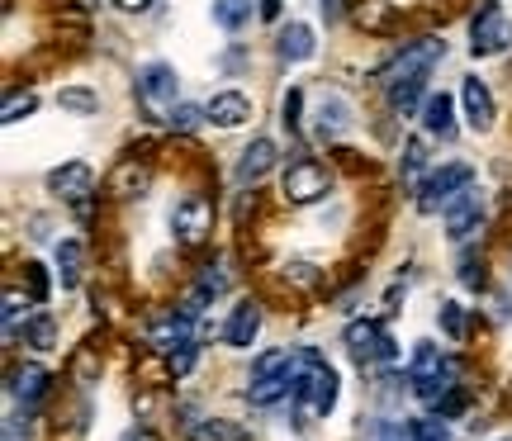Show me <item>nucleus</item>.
<instances>
[{"label": "nucleus", "instance_id": "23", "mask_svg": "<svg viewBox=\"0 0 512 441\" xmlns=\"http://www.w3.org/2000/svg\"><path fill=\"white\" fill-rule=\"evenodd\" d=\"M356 24L380 34V29H389V24H394V5H384V0H366V5L356 10Z\"/></svg>", "mask_w": 512, "mask_h": 441}, {"label": "nucleus", "instance_id": "29", "mask_svg": "<svg viewBox=\"0 0 512 441\" xmlns=\"http://www.w3.org/2000/svg\"><path fill=\"white\" fill-rule=\"evenodd\" d=\"M422 166H427V147H422L418 138H413V143L403 147V181H418Z\"/></svg>", "mask_w": 512, "mask_h": 441}, {"label": "nucleus", "instance_id": "30", "mask_svg": "<svg viewBox=\"0 0 512 441\" xmlns=\"http://www.w3.org/2000/svg\"><path fill=\"white\" fill-rule=\"evenodd\" d=\"M223 290H228V276H223L219 266H204V276H200V299H219Z\"/></svg>", "mask_w": 512, "mask_h": 441}, {"label": "nucleus", "instance_id": "18", "mask_svg": "<svg viewBox=\"0 0 512 441\" xmlns=\"http://www.w3.org/2000/svg\"><path fill=\"white\" fill-rule=\"evenodd\" d=\"M313 48H318V43H313L309 24H290V29L280 34V57H285V62H309Z\"/></svg>", "mask_w": 512, "mask_h": 441}, {"label": "nucleus", "instance_id": "10", "mask_svg": "<svg viewBox=\"0 0 512 441\" xmlns=\"http://www.w3.org/2000/svg\"><path fill=\"white\" fill-rule=\"evenodd\" d=\"M91 185H95V171L86 162H67V166H57L53 176H48V190L62 195V200H76V204L91 195Z\"/></svg>", "mask_w": 512, "mask_h": 441}, {"label": "nucleus", "instance_id": "27", "mask_svg": "<svg viewBox=\"0 0 512 441\" xmlns=\"http://www.w3.org/2000/svg\"><path fill=\"white\" fill-rule=\"evenodd\" d=\"M57 105H62V110H72V114H95V110H100V95H91V91H76V86H67V91L57 95Z\"/></svg>", "mask_w": 512, "mask_h": 441}, {"label": "nucleus", "instance_id": "5", "mask_svg": "<svg viewBox=\"0 0 512 441\" xmlns=\"http://www.w3.org/2000/svg\"><path fill=\"white\" fill-rule=\"evenodd\" d=\"M328 195V171L318 162H309V157H299V162H290V171H285V200L290 204H313Z\"/></svg>", "mask_w": 512, "mask_h": 441}, {"label": "nucleus", "instance_id": "13", "mask_svg": "<svg viewBox=\"0 0 512 441\" xmlns=\"http://www.w3.org/2000/svg\"><path fill=\"white\" fill-rule=\"evenodd\" d=\"M275 166V143L271 138H252V147L242 152V162H238V181L242 185H256L266 171Z\"/></svg>", "mask_w": 512, "mask_h": 441}, {"label": "nucleus", "instance_id": "19", "mask_svg": "<svg viewBox=\"0 0 512 441\" xmlns=\"http://www.w3.org/2000/svg\"><path fill=\"white\" fill-rule=\"evenodd\" d=\"M10 389H15V399L19 404H38V394L48 389V370L43 366H24L10 375Z\"/></svg>", "mask_w": 512, "mask_h": 441}, {"label": "nucleus", "instance_id": "35", "mask_svg": "<svg viewBox=\"0 0 512 441\" xmlns=\"http://www.w3.org/2000/svg\"><path fill=\"white\" fill-rule=\"evenodd\" d=\"M460 280H465L470 290H479V285H484V266H479L475 257H465V261H460Z\"/></svg>", "mask_w": 512, "mask_h": 441}, {"label": "nucleus", "instance_id": "20", "mask_svg": "<svg viewBox=\"0 0 512 441\" xmlns=\"http://www.w3.org/2000/svg\"><path fill=\"white\" fill-rule=\"evenodd\" d=\"M214 24L228 29V34H238L252 24V0H214Z\"/></svg>", "mask_w": 512, "mask_h": 441}, {"label": "nucleus", "instance_id": "15", "mask_svg": "<svg viewBox=\"0 0 512 441\" xmlns=\"http://www.w3.org/2000/svg\"><path fill=\"white\" fill-rule=\"evenodd\" d=\"M256 332H261V309H256L252 299H242L238 309H233V323H228V347H252Z\"/></svg>", "mask_w": 512, "mask_h": 441}, {"label": "nucleus", "instance_id": "31", "mask_svg": "<svg viewBox=\"0 0 512 441\" xmlns=\"http://www.w3.org/2000/svg\"><path fill=\"white\" fill-rule=\"evenodd\" d=\"M285 280H294L299 290H313V285H318V271H313L309 261H294V266H285Z\"/></svg>", "mask_w": 512, "mask_h": 441}, {"label": "nucleus", "instance_id": "16", "mask_svg": "<svg viewBox=\"0 0 512 441\" xmlns=\"http://www.w3.org/2000/svg\"><path fill=\"white\" fill-rule=\"evenodd\" d=\"M422 124H427V133H437V138H456V110H451V95H427V105H422Z\"/></svg>", "mask_w": 512, "mask_h": 441}, {"label": "nucleus", "instance_id": "28", "mask_svg": "<svg viewBox=\"0 0 512 441\" xmlns=\"http://www.w3.org/2000/svg\"><path fill=\"white\" fill-rule=\"evenodd\" d=\"M437 323H441V332H446L451 342H465V309H460V304H441Z\"/></svg>", "mask_w": 512, "mask_h": 441}, {"label": "nucleus", "instance_id": "39", "mask_svg": "<svg viewBox=\"0 0 512 441\" xmlns=\"http://www.w3.org/2000/svg\"><path fill=\"white\" fill-rule=\"evenodd\" d=\"M29 271V285H34V299H43L48 294V276H43V266H24Z\"/></svg>", "mask_w": 512, "mask_h": 441}, {"label": "nucleus", "instance_id": "42", "mask_svg": "<svg viewBox=\"0 0 512 441\" xmlns=\"http://www.w3.org/2000/svg\"><path fill=\"white\" fill-rule=\"evenodd\" d=\"M5 441H19V423H15V418L5 423Z\"/></svg>", "mask_w": 512, "mask_h": 441}, {"label": "nucleus", "instance_id": "6", "mask_svg": "<svg viewBox=\"0 0 512 441\" xmlns=\"http://www.w3.org/2000/svg\"><path fill=\"white\" fill-rule=\"evenodd\" d=\"M446 53V43H437V38H422V43H413L408 53H399V62L384 72V86H399V81H418V76H427L432 67H437V57Z\"/></svg>", "mask_w": 512, "mask_h": 441}, {"label": "nucleus", "instance_id": "41", "mask_svg": "<svg viewBox=\"0 0 512 441\" xmlns=\"http://www.w3.org/2000/svg\"><path fill=\"white\" fill-rule=\"evenodd\" d=\"M261 15L275 19V15H280V0H261Z\"/></svg>", "mask_w": 512, "mask_h": 441}, {"label": "nucleus", "instance_id": "37", "mask_svg": "<svg viewBox=\"0 0 512 441\" xmlns=\"http://www.w3.org/2000/svg\"><path fill=\"white\" fill-rule=\"evenodd\" d=\"M418 441H446V423H437V418H422V423H418Z\"/></svg>", "mask_w": 512, "mask_h": 441}, {"label": "nucleus", "instance_id": "32", "mask_svg": "<svg viewBox=\"0 0 512 441\" xmlns=\"http://www.w3.org/2000/svg\"><path fill=\"white\" fill-rule=\"evenodd\" d=\"M34 95H10L5 100V124H19V114H34Z\"/></svg>", "mask_w": 512, "mask_h": 441}, {"label": "nucleus", "instance_id": "38", "mask_svg": "<svg viewBox=\"0 0 512 441\" xmlns=\"http://www.w3.org/2000/svg\"><path fill=\"white\" fill-rule=\"evenodd\" d=\"M285 129H299V91L285 95Z\"/></svg>", "mask_w": 512, "mask_h": 441}, {"label": "nucleus", "instance_id": "1", "mask_svg": "<svg viewBox=\"0 0 512 441\" xmlns=\"http://www.w3.org/2000/svg\"><path fill=\"white\" fill-rule=\"evenodd\" d=\"M294 399H299V427H309L313 418H328L332 408H337V370L318 366L304 385L294 389Z\"/></svg>", "mask_w": 512, "mask_h": 441}, {"label": "nucleus", "instance_id": "36", "mask_svg": "<svg viewBox=\"0 0 512 441\" xmlns=\"http://www.w3.org/2000/svg\"><path fill=\"white\" fill-rule=\"evenodd\" d=\"M19 309H29V304H24L15 290H5V328L10 332H15V323H19Z\"/></svg>", "mask_w": 512, "mask_h": 441}, {"label": "nucleus", "instance_id": "33", "mask_svg": "<svg viewBox=\"0 0 512 441\" xmlns=\"http://www.w3.org/2000/svg\"><path fill=\"white\" fill-rule=\"evenodd\" d=\"M195 366V342H181V347H171V370L185 375V370Z\"/></svg>", "mask_w": 512, "mask_h": 441}, {"label": "nucleus", "instance_id": "40", "mask_svg": "<svg viewBox=\"0 0 512 441\" xmlns=\"http://www.w3.org/2000/svg\"><path fill=\"white\" fill-rule=\"evenodd\" d=\"M114 10H128V15H138V10H152V0H110Z\"/></svg>", "mask_w": 512, "mask_h": 441}, {"label": "nucleus", "instance_id": "12", "mask_svg": "<svg viewBox=\"0 0 512 441\" xmlns=\"http://www.w3.org/2000/svg\"><path fill=\"white\" fill-rule=\"evenodd\" d=\"M204 110H209V119H214L219 129H242V124L252 119V100L242 91H219Z\"/></svg>", "mask_w": 512, "mask_h": 441}, {"label": "nucleus", "instance_id": "22", "mask_svg": "<svg viewBox=\"0 0 512 441\" xmlns=\"http://www.w3.org/2000/svg\"><path fill=\"white\" fill-rule=\"evenodd\" d=\"M441 366H446V361H441L437 342H418V351H413V385H422V380H432V375H437Z\"/></svg>", "mask_w": 512, "mask_h": 441}, {"label": "nucleus", "instance_id": "14", "mask_svg": "<svg viewBox=\"0 0 512 441\" xmlns=\"http://www.w3.org/2000/svg\"><path fill=\"white\" fill-rule=\"evenodd\" d=\"M147 337H152V347H181V342H190V313H162L152 328H147Z\"/></svg>", "mask_w": 512, "mask_h": 441}, {"label": "nucleus", "instance_id": "9", "mask_svg": "<svg viewBox=\"0 0 512 441\" xmlns=\"http://www.w3.org/2000/svg\"><path fill=\"white\" fill-rule=\"evenodd\" d=\"M475 181V171L465 162H456V166H441L437 176H427V185H422V209H437L441 200H451L456 190H465V185Z\"/></svg>", "mask_w": 512, "mask_h": 441}, {"label": "nucleus", "instance_id": "11", "mask_svg": "<svg viewBox=\"0 0 512 441\" xmlns=\"http://www.w3.org/2000/svg\"><path fill=\"white\" fill-rule=\"evenodd\" d=\"M460 100H465V119H470V129L484 133L489 124H494V95H489V86H484L479 76H465Z\"/></svg>", "mask_w": 512, "mask_h": 441}, {"label": "nucleus", "instance_id": "17", "mask_svg": "<svg viewBox=\"0 0 512 441\" xmlns=\"http://www.w3.org/2000/svg\"><path fill=\"white\" fill-rule=\"evenodd\" d=\"M347 124H351V105H347V100H342L337 91L323 95V105H318V133H323V138H337Z\"/></svg>", "mask_w": 512, "mask_h": 441}, {"label": "nucleus", "instance_id": "24", "mask_svg": "<svg viewBox=\"0 0 512 441\" xmlns=\"http://www.w3.org/2000/svg\"><path fill=\"white\" fill-rule=\"evenodd\" d=\"M57 276H62V285L81 280V242H62L57 247Z\"/></svg>", "mask_w": 512, "mask_h": 441}, {"label": "nucleus", "instance_id": "21", "mask_svg": "<svg viewBox=\"0 0 512 441\" xmlns=\"http://www.w3.org/2000/svg\"><path fill=\"white\" fill-rule=\"evenodd\" d=\"M110 190L119 195V200H133L138 190H147V171L138 162H124L119 171H114V181H110Z\"/></svg>", "mask_w": 512, "mask_h": 441}, {"label": "nucleus", "instance_id": "26", "mask_svg": "<svg viewBox=\"0 0 512 441\" xmlns=\"http://www.w3.org/2000/svg\"><path fill=\"white\" fill-rule=\"evenodd\" d=\"M24 342H29L34 351H53V342H57L53 318H34V323H24Z\"/></svg>", "mask_w": 512, "mask_h": 441}, {"label": "nucleus", "instance_id": "4", "mask_svg": "<svg viewBox=\"0 0 512 441\" xmlns=\"http://www.w3.org/2000/svg\"><path fill=\"white\" fill-rule=\"evenodd\" d=\"M512 43V19L498 10V5H484L475 15V24H470V48H475V57H494L503 53Z\"/></svg>", "mask_w": 512, "mask_h": 441}, {"label": "nucleus", "instance_id": "7", "mask_svg": "<svg viewBox=\"0 0 512 441\" xmlns=\"http://www.w3.org/2000/svg\"><path fill=\"white\" fill-rule=\"evenodd\" d=\"M209 223H214V209H209V200H204V195L181 200V204H176V214H171V228L181 233L185 247H200V242L209 238Z\"/></svg>", "mask_w": 512, "mask_h": 441}, {"label": "nucleus", "instance_id": "8", "mask_svg": "<svg viewBox=\"0 0 512 441\" xmlns=\"http://www.w3.org/2000/svg\"><path fill=\"white\" fill-rule=\"evenodd\" d=\"M479 219H484V204H479V195H470V190L451 195V204H446V233H451V238L465 242L470 233H479Z\"/></svg>", "mask_w": 512, "mask_h": 441}, {"label": "nucleus", "instance_id": "25", "mask_svg": "<svg viewBox=\"0 0 512 441\" xmlns=\"http://www.w3.org/2000/svg\"><path fill=\"white\" fill-rule=\"evenodd\" d=\"M204 119H209V110H204V105H176V110L166 114V124H171V129H181V133H195Z\"/></svg>", "mask_w": 512, "mask_h": 441}, {"label": "nucleus", "instance_id": "2", "mask_svg": "<svg viewBox=\"0 0 512 441\" xmlns=\"http://www.w3.org/2000/svg\"><path fill=\"white\" fill-rule=\"evenodd\" d=\"M347 351H351V361L361 370H370V366H389L394 361V337L380 328V323H351L347 328Z\"/></svg>", "mask_w": 512, "mask_h": 441}, {"label": "nucleus", "instance_id": "3", "mask_svg": "<svg viewBox=\"0 0 512 441\" xmlns=\"http://www.w3.org/2000/svg\"><path fill=\"white\" fill-rule=\"evenodd\" d=\"M176 95H181V81H176V72L166 67V62H152V67H143V76H138V100H143L152 114H171L176 110Z\"/></svg>", "mask_w": 512, "mask_h": 441}, {"label": "nucleus", "instance_id": "34", "mask_svg": "<svg viewBox=\"0 0 512 441\" xmlns=\"http://www.w3.org/2000/svg\"><path fill=\"white\" fill-rule=\"evenodd\" d=\"M200 441H242V432L228 423H209V427H200Z\"/></svg>", "mask_w": 512, "mask_h": 441}, {"label": "nucleus", "instance_id": "43", "mask_svg": "<svg viewBox=\"0 0 512 441\" xmlns=\"http://www.w3.org/2000/svg\"><path fill=\"white\" fill-rule=\"evenodd\" d=\"M128 441H162V437H157V432H133Z\"/></svg>", "mask_w": 512, "mask_h": 441}]
</instances>
